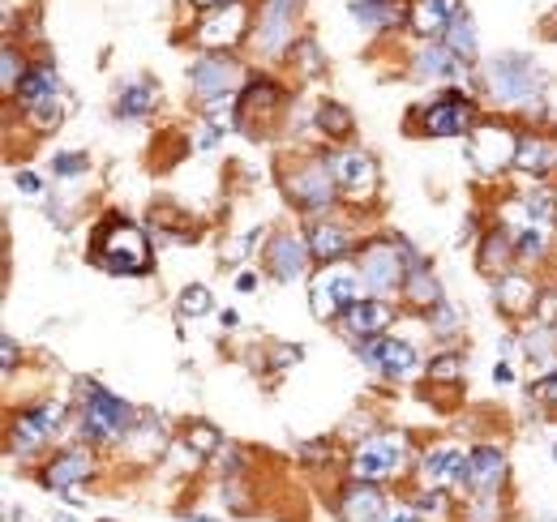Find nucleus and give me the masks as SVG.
<instances>
[{
  "instance_id": "obj_52",
  "label": "nucleus",
  "mask_w": 557,
  "mask_h": 522,
  "mask_svg": "<svg viewBox=\"0 0 557 522\" xmlns=\"http://www.w3.org/2000/svg\"><path fill=\"white\" fill-rule=\"evenodd\" d=\"M554 458H557V446H554Z\"/></svg>"
},
{
  "instance_id": "obj_38",
  "label": "nucleus",
  "mask_w": 557,
  "mask_h": 522,
  "mask_svg": "<svg viewBox=\"0 0 557 522\" xmlns=\"http://www.w3.org/2000/svg\"><path fill=\"white\" fill-rule=\"evenodd\" d=\"M189 446H194L198 455H214V450H219V433L207 428V424H198V428L189 433Z\"/></svg>"
},
{
  "instance_id": "obj_30",
  "label": "nucleus",
  "mask_w": 557,
  "mask_h": 522,
  "mask_svg": "<svg viewBox=\"0 0 557 522\" xmlns=\"http://www.w3.org/2000/svg\"><path fill=\"white\" fill-rule=\"evenodd\" d=\"M351 13H356V22H364V26H395V22L404 17V4H395V0H364V4H356Z\"/></svg>"
},
{
  "instance_id": "obj_46",
  "label": "nucleus",
  "mask_w": 557,
  "mask_h": 522,
  "mask_svg": "<svg viewBox=\"0 0 557 522\" xmlns=\"http://www.w3.org/2000/svg\"><path fill=\"white\" fill-rule=\"evenodd\" d=\"M541 394H545V402H554V407H557V373L545 382V390H541Z\"/></svg>"
},
{
  "instance_id": "obj_21",
  "label": "nucleus",
  "mask_w": 557,
  "mask_h": 522,
  "mask_svg": "<svg viewBox=\"0 0 557 522\" xmlns=\"http://www.w3.org/2000/svg\"><path fill=\"white\" fill-rule=\"evenodd\" d=\"M391 326V304L369 296V300H356L348 309V330L356 338H377L382 330Z\"/></svg>"
},
{
  "instance_id": "obj_26",
  "label": "nucleus",
  "mask_w": 557,
  "mask_h": 522,
  "mask_svg": "<svg viewBox=\"0 0 557 522\" xmlns=\"http://www.w3.org/2000/svg\"><path fill=\"white\" fill-rule=\"evenodd\" d=\"M154 103H159V86L154 82H134V86L121 90L116 112L121 116H146V112H154Z\"/></svg>"
},
{
  "instance_id": "obj_29",
  "label": "nucleus",
  "mask_w": 557,
  "mask_h": 522,
  "mask_svg": "<svg viewBox=\"0 0 557 522\" xmlns=\"http://www.w3.org/2000/svg\"><path fill=\"white\" fill-rule=\"evenodd\" d=\"M455 65H459V61L450 57L446 44H429V48L417 57V77H450Z\"/></svg>"
},
{
  "instance_id": "obj_24",
  "label": "nucleus",
  "mask_w": 557,
  "mask_h": 522,
  "mask_svg": "<svg viewBox=\"0 0 557 522\" xmlns=\"http://www.w3.org/2000/svg\"><path fill=\"white\" fill-rule=\"evenodd\" d=\"M309 253L313 258H322L326 265L331 261H339L348 253V232L344 227H335V223H318L313 232H309Z\"/></svg>"
},
{
  "instance_id": "obj_41",
  "label": "nucleus",
  "mask_w": 557,
  "mask_h": 522,
  "mask_svg": "<svg viewBox=\"0 0 557 522\" xmlns=\"http://www.w3.org/2000/svg\"><path fill=\"white\" fill-rule=\"evenodd\" d=\"M429 373H433V382H455V377H459V360H455V356H446V360H437Z\"/></svg>"
},
{
  "instance_id": "obj_42",
  "label": "nucleus",
  "mask_w": 557,
  "mask_h": 522,
  "mask_svg": "<svg viewBox=\"0 0 557 522\" xmlns=\"http://www.w3.org/2000/svg\"><path fill=\"white\" fill-rule=\"evenodd\" d=\"M17 194H26V197H39L44 194V181L35 176V172H17Z\"/></svg>"
},
{
  "instance_id": "obj_23",
  "label": "nucleus",
  "mask_w": 557,
  "mask_h": 522,
  "mask_svg": "<svg viewBox=\"0 0 557 522\" xmlns=\"http://www.w3.org/2000/svg\"><path fill=\"white\" fill-rule=\"evenodd\" d=\"M57 90H61V77H57V69L52 65H35L26 73V82L17 86V99L26 103V108H35V103H44V99H57Z\"/></svg>"
},
{
  "instance_id": "obj_31",
  "label": "nucleus",
  "mask_w": 557,
  "mask_h": 522,
  "mask_svg": "<svg viewBox=\"0 0 557 522\" xmlns=\"http://www.w3.org/2000/svg\"><path fill=\"white\" fill-rule=\"evenodd\" d=\"M515 163H519L523 172H536V176H541V172L554 163V146H549V141H519Z\"/></svg>"
},
{
  "instance_id": "obj_7",
  "label": "nucleus",
  "mask_w": 557,
  "mask_h": 522,
  "mask_svg": "<svg viewBox=\"0 0 557 522\" xmlns=\"http://www.w3.org/2000/svg\"><path fill=\"white\" fill-rule=\"evenodd\" d=\"M356 270H360L364 287H369L377 300H382L386 291H399V283L408 278V274H404V261H399V253H395L391 245H369Z\"/></svg>"
},
{
  "instance_id": "obj_33",
  "label": "nucleus",
  "mask_w": 557,
  "mask_h": 522,
  "mask_svg": "<svg viewBox=\"0 0 557 522\" xmlns=\"http://www.w3.org/2000/svg\"><path fill=\"white\" fill-rule=\"evenodd\" d=\"M318 129L331 133V137H348L351 133V116L339 108V103H322L318 108Z\"/></svg>"
},
{
  "instance_id": "obj_18",
  "label": "nucleus",
  "mask_w": 557,
  "mask_h": 522,
  "mask_svg": "<svg viewBox=\"0 0 557 522\" xmlns=\"http://www.w3.org/2000/svg\"><path fill=\"white\" fill-rule=\"evenodd\" d=\"M240 30H245V9L232 4V9H214V13H210L207 22H202V30H198V39H202L207 48H223V44H236Z\"/></svg>"
},
{
  "instance_id": "obj_5",
  "label": "nucleus",
  "mask_w": 557,
  "mask_h": 522,
  "mask_svg": "<svg viewBox=\"0 0 557 522\" xmlns=\"http://www.w3.org/2000/svg\"><path fill=\"white\" fill-rule=\"evenodd\" d=\"M356 278H360V270H351V265H344V261H331V265L313 278L309 300H313V313H318L322 322L348 313L351 304H356V287H360Z\"/></svg>"
},
{
  "instance_id": "obj_4",
  "label": "nucleus",
  "mask_w": 557,
  "mask_h": 522,
  "mask_svg": "<svg viewBox=\"0 0 557 522\" xmlns=\"http://www.w3.org/2000/svg\"><path fill=\"white\" fill-rule=\"evenodd\" d=\"M404 458H408V437L404 433H377L369 442L356 446L351 455V475L373 484V480H391L404 471Z\"/></svg>"
},
{
  "instance_id": "obj_40",
  "label": "nucleus",
  "mask_w": 557,
  "mask_h": 522,
  "mask_svg": "<svg viewBox=\"0 0 557 522\" xmlns=\"http://www.w3.org/2000/svg\"><path fill=\"white\" fill-rule=\"evenodd\" d=\"M207 125H210V129H232V125H236L232 103H214V108L207 112Z\"/></svg>"
},
{
  "instance_id": "obj_27",
  "label": "nucleus",
  "mask_w": 557,
  "mask_h": 522,
  "mask_svg": "<svg viewBox=\"0 0 557 522\" xmlns=\"http://www.w3.org/2000/svg\"><path fill=\"white\" fill-rule=\"evenodd\" d=\"M404 296L412 300V304H420V309H437L442 304V287H437V278L429 274V270H412L408 278H404Z\"/></svg>"
},
{
  "instance_id": "obj_13",
  "label": "nucleus",
  "mask_w": 557,
  "mask_h": 522,
  "mask_svg": "<svg viewBox=\"0 0 557 522\" xmlns=\"http://www.w3.org/2000/svg\"><path fill=\"white\" fill-rule=\"evenodd\" d=\"M424 129L433 133V137H455V133L476 129V108H472V99H463V95L437 99L433 108H424Z\"/></svg>"
},
{
  "instance_id": "obj_44",
  "label": "nucleus",
  "mask_w": 557,
  "mask_h": 522,
  "mask_svg": "<svg viewBox=\"0 0 557 522\" xmlns=\"http://www.w3.org/2000/svg\"><path fill=\"white\" fill-rule=\"evenodd\" d=\"M493 382H497V386H510V382H515V369H510L506 360H497V369H493Z\"/></svg>"
},
{
  "instance_id": "obj_47",
  "label": "nucleus",
  "mask_w": 557,
  "mask_h": 522,
  "mask_svg": "<svg viewBox=\"0 0 557 522\" xmlns=\"http://www.w3.org/2000/svg\"><path fill=\"white\" fill-rule=\"evenodd\" d=\"M236 287H240V291H253V287H258V278H253V274H240V278H236Z\"/></svg>"
},
{
  "instance_id": "obj_25",
  "label": "nucleus",
  "mask_w": 557,
  "mask_h": 522,
  "mask_svg": "<svg viewBox=\"0 0 557 522\" xmlns=\"http://www.w3.org/2000/svg\"><path fill=\"white\" fill-rule=\"evenodd\" d=\"M497 304H502L506 313L523 318V313L536 304V283H528V278H502V283H497Z\"/></svg>"
},
{
  "instance_id": "obj_28",
  "label": "nucleus",
  "mask_w": 557,
  "mask_h": 522,
  "mask_svg": "<svg viewBox=\"0 0 557 522\" xmlns=\"http://www.w3.org/2000/svg\"><path fill=\"white\" fill-rule=\"evenodd\" d=\"M446 48H450V57L455 61H472L476 57V26H472V17H455L450 22V30H446Z\"/></svg>"
},
{
  "instance_id": "obj_39",
  "label": "nucleus",
  "mask_w": 557,
  "mask_h": 522,
  "mask_svg": "<svg viewBox=\"0 0 557 522\" xmlns=\"http://www.w3.org/2000/svg\"><path fill=\"white\" fill-rule=\"evenodd\" d=\"M82 167H86V154H57L52 159V172L57 176H77Z\"/></svg>"
},
{
  "instance_id": "obj_11",
  "label": "nucleus",
  "mask_w": 557,
  "mask_h": 522,
  "mask_svg": "<svg viewBox=\"0 0 557 522\" xmlns=\"http://www.w3.org/2000/svg\"><path fill=\"white\" fill-rule=\"evenodd\" d=\"M360 360H364L369 369L386 373V377H408V373L417 369V351H412L408 343H399V338H382V334L360 343Z\"/></svg>"
},
{
  "instance_id": "obj_43",
  "label": "nucleus",
  "mask_w": 557,
  "mask_h": 522,
  "mask_svg": "<svg viewBox=\"0 0 557 522\" xmlns=\"http://www.w3.org/2000/svg\"><path fill=\"white\" fill-rule=\"evenodd\" d=\"M417 506H420V510H442V506H446V497H442V493L433 488V493H420Z\"/></svg>"
},
{
  "instance_id": "obj_22",
  "label": "nucleus",
  "mask_w": 557,
  "mask_h": 522,
  "mask_svg": "<svg viewBox=\"0 0 557 522\" xmlns=\"http://www.w3.org/2000/svg\"><path fill=\"white\" fill-rule=\"evenodd\" d=\"M335 181L344 185V189H351V194H369L373 189V159L369 154H360V150H348V154H335Z\"/></svg>"
},
{
  "instance_id": "obj_37",
  "label": "nucleus",
  "mask_w": 557,
  "mask_h": 522,
  "mask_svg": "<svg viewBox=\"0 0 557 522\" xmlns=\"http://www.w3.org/2000/svg\"><path fill=\"white\" fill-rule=\"evenodd\" d=\"M0 65H4V77H0V82H4V90H17V86L26 82V77H22V65H17V52H13V48H4Z\"/></svg>"
},
{
  "instance_id": "obj_36",
  "label": "nucleus",
  "mask_w": 557,
  "mask_h": 522,
  "mask_svg": "<svg viewBox=\"0 0 557 522\" xmlns=\"http://www.w3.org/2000/svg\"><path fill=\"white\" fill-rule=\"evenodd\" d=\"M515 253H519V258H541V253H545L541 227H523V232L515 236Z\"/></svg>"
},
{
  "instance_id": "obj_12",
  "label": "nucleus",
  "mask_w": 557,
  "mask_h": 522,
  "mask_svg": "<svg viewBox=\"0 0 557 522\" xmlns=\"http://www.w3.org/2000/svg\"><path fill=\"white\" fill-rule=\"evenodd\" d=\"M296 4L300 0H267L262 22H258V52L262 57H278L292 44V22H296Z\"/></svg>"
},
{
  "instance_id": "obj_8",
  "label": "nucleus",
  "mask_w": 557,
  "mask_h": 522,
  "mask_svg": "<svg viewBox=\"0 0 557 522\" xmlns=\"http://www.w3.org/2000/svg\"><path fill=\"white\" fill-rule=\"evenodd\" d=\"M65 420V407L61 402H44V407H30V411H17L13 420V450H39Z\"/></svg>"
},
{
  "instance_id": "obj_14",
  "label": "nucleus",
  "mask_w": 557,
  "mask_h": 522,
  "mask_svg": "<svg viewBox=\"0 0 557 522\" xmlns=\"http://www.w3.org/2000/svg\"><path fill=\"white\" fill-rule=\"evenodd\" d=\"M339 510H344V519L348 522H382L386 519V501H382V493H377L373 484H364V480H351L348 488H344Z\"/></svg>"
},
{
  "instance_id": "obj_2",
  "label": "nucleus",
  "mask_w": 557,
  "mask_h": 522,
  "mask_svg": "<svg viewBox=\"0 0 557 522\" xmlns=\"http://www.w3.org/2000/svg\"><path fill=\"white\" fill-rule=\"evenodd\" d=\"M134 428V407L121 402L116 394L86 386L82 390V433L90 442H121Z\"/></svg>"
},
{
  "instance_id": "obj_16",
  "label": "nucleus",
  "mask_w": 557,
  "mask_h": 522,
  "mask_svg": "<svg viewBox=\"0 0 557 522\" xmlns=\"http://www.w3.org/2000/svg\"><path fill=\"white\" fill-rule=\"evenodd\" d=\"M267 261H271L275 278H283V283H296V278L305 274V261H309V245H305V240H296V236H278L275 245L267 249Z\"/></svg>"
},
{
  "instance_id": "obj_10",
  "label": "nucleus",
  "mask_w": 557,
  "mask_h": 522,
  "mask_svg": "<svg viewBox=\"0 0 557 522\" xmlns=\"http://www.w3.org/2000/svg\"><path fill=\"white\" fill-rule=\"evenodd\" d=\"M189 86L198 99H223L240 86V65L227 61V57H202L189 69Z\"/></svg>"
},
{
  "instance_id": "obj_19",
  "label": "nucleus",
  "mask_w": 557,
  "mask_h": 522,
  "mask_svg": "<svg viewBox=\"0 0 557 522\" xmlns=\"http://www.w3.org/2000/svg\"><path fill=\"white\" fill-rule=\"evenodd\" d=\"M86 475H90V458L77 455V450L57 455L48 467H44V484H48L52 493H70V488H77Z\"/></svg>"
},
{
  "instance_id": "obj_51",
  "label": "nucleus",
  "mask_w": 557,
  "mask_h": 522,
  "mask_svg": "<svg viewBox=\"0 0 557 522\" xmlns=\"http://www.w3.org/2000/svg\"><path fill=\"white\" fill-rule=\"evenodd\" d=\"M194 522H210V519H194Z\"/></svg>"
},
{
  "instance_id": "obj_35",
  "label": "nucleus",
  "mask_w": 557,
  "mask_h": 522,
  "mask_svg": "<svg viewBox=\"0 0 557 522\" xmlns=\"http://www.w3.org/2000/svg\"><path fill=\"white\" fill-rule=\"evenodd\" d=\"M30 125H35V129H57V125H61V103H57V99H44V103H35V108H30Z\"/></svg>"
},
{
  "instance_id": "obj_32",
  "label": "nucleus",
  "mask_w": 557,
  "mask_h": 522,
  "mask_svg": "<svg viewBox=\"0 0 557 522\" xmlns=\"http://www.w3.org/2000/svg\"><path fill=\"white\" fill-rule=\"evenodd\" d=\"M510 245H515V240H510L506 232H493L485 240V253H481V270H485V274H497V270L510 261Z\"/></svg>"
},
{
  "instance_id": "obj_6",
  "label": "nucleus",
  "mask_w": 557,
  "mask_h": 522,
  "mask_svg": "<svg viewBox=\"0 0 557 522\" xmlns=\"http://www.w3.org/2000/svg\"><path fill=\"white\" fill-rule=\"evenodd\" d=\"M420 475L433 488H468V480H472V455H463L455 446H433L429 455L420 458Z\"/></svg>"
},
{
  "instance_id": "obj_20",
  "label": "nucleus",
  "mask_w": 557,
  "mask_h": 522,
  "mask_svg": "<svg viewBox=\"0 0 557 522\" xmlns=\"http://www.w3.org/2000/svg\"><path fill=\"white\" fill-rule=\"evenodd\" d=\"M455 17H459V0H417L412 4V26H417V35H424V39L450 30Z\"/></svg>"
},
{
  "instance_id": "obj_15",
  "label": "nucleus",
  "mask_w": 557,
  "mask_h": 522,
  "mask_svg": "<svg viewBox=\"0 0 557 522\" xmlns=\"http://www.w3.org/2000/svg\"><path fill=\"white\" fill-rule=\"evenodd\" d=\"M287 194L296 197L300 206H313V210H322L331 197H335V181H331V167H305V172H296L292 181H287Z\"/></svg>"
},
{
  "instance_id": "obj_50",
  "label": "nucleus",
  "mask_w": 557,
  "mask_h": 522,
  "mask_svg": "<svg viewBox=\"0 0 557 522\" xmlns=\"http://www.w3.org/2000/svg\"><path fill=\"white\" fill-rule=\"evenodd\" d=\"M57 522H77L73 514H57Z\"/></svg>"
},
{
  "instance_id": "obj_48",
  "label": "nucleus",
  "mask_w": 557,
  "mask_h": 522,
  "mask_svg": "<svg viewBox=\"0 0 557 522\" xmlns=\"http://www.w3.org/2000/svg\"><path fill=\"white\" fill-rule=\"evenodd\" d=\"M391 522H420V514H417V510H399Z\"/></svg>"
},
{
  "instance_id": "obj_1",
  "label": "nucleus",
  "mask_w": 557,
  "mask_h": 522,
  "mask_svg": "<svg viewBox=\"0 0 557 522\" xmlns=\"http://www.w3.org/2000/svg\"><path fill=\"white\" fill-rule=\"evenodd\" d=\"M95 261L112 274H141L150 265V249H146V236H141L134 223L125 219H108L99 232H95Z\"/></svg>"
},
{
  "instance_id": "obj_49",
  "label": "nucleus",
  "mask_w": 557,
  "mask_h": 522,
  "mask_svg": "<svg viewBox=\"0 0 557 522\" xmlns=\"http://www.w3.org/2000/svg\"><path fill=\"white\" fill-rule=\"evenodd\" d=\"M194 4H198V9H210V13H214V9H219V4H227V0H194Z\"/></svg>"
},
{
  "instance_id": "obj_34",
  "label": "nucleus",
  "mask_w": 557,
  "mask_h": 522,
  "mask_svg": "<svg viewBox=\"0 0 557 522\" xmlns=\"http://www.w3.org/2000/svg\"><path fill=\"white\" fill-rule=\"evenodd\" d=\"M176 309H181V318H202V313H210V291L207 287H185Z\"/></svg>"
},
{
  "instance_id": "obj_3",
  "label": "nucleus",
  "mask_w": 557,
  "mask_h": 522,
  "mask_svg": "<svg viewBox=\"0 0 557 522\" xmlns=\"http://www.w3.org/2000/svg\"><path fill=\"white\" fill-rule=\"evenodd\" d=\"M485 82L502 103H528V99L541 95V69H536L532 57H523V52L493 57L485 69Z\"/></svg>"
},
{
  "instance_id": "obj_45",
  "label": "nucleus",
  "mask_w": 557,
  "mask_h": 522,
  "mask_svg": "<svg viewBox=\"0 0 557 522\" xmlns=\"http://www.w3.org/2000/svg\"><path fill=\"white\" fill-rule=\"evenodd\" d=\"M13 360H17V343L4 338V369H13Z\"/></svg>"
},
{
  "instance_id": "obj_17",
  "label": "nucleus",
  "mask_w": 557,
  "mask_h": 522,
  "mask_svg": "<svg viewBox=\"0 0 557 522\" xmlns=\"http://www.w3.org/2000/svg\"><path fill=\"white\" fill-rule=\"evenodd\" d=\"M502 480H506V455L502 450H472V493L476 497H497V488H502Z\"/></svg>"
},
{
  "instance_id": "obj_9",
  "label": "nucleus",
  "mask_w": 557,
  "mask_h": 522,
  "mask_svg": "<svg viewBox=\"0 0 557 522\" xmlns=\"http://www.w3.org/2000/svg\"><path fill=\"white\" fill-rule=\"evenodd\" d=\"M515 154H519V141H515L510 129H502V125H476L472 129V159H476V167L485 176L502 172L506 163H515Z\"/></svg>"
}]
</instances>
